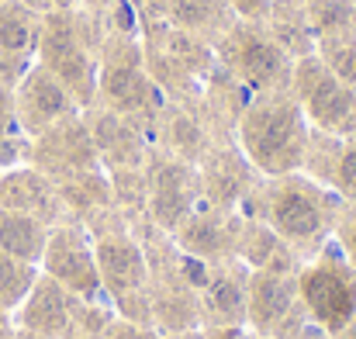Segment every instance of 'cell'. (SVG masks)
<instances>
[{"instance_id": "obj_1", "label": "cell", "mask_w": 356, "mask_h": 339, "mask_svg": "<svg viewBox=\"0 0 356 339\" xmlns=\"http://www.w3.org/2000/svg\"><path fill=\"white\" fill-rule=\"evenodd\" d=\"M238 152L263 177H287L305 166L312 125L291 90L256 94L238 111Z\"/></svg>"}, {"instance_id": "obj_2", "label": "cell", "mask_w": 356, "mask_h": 339, "mask_svg": "<svg viewBox=\"0 0 356 339\" xmlns=\"http://www.w3.org/2000/svg\"><path fill=\"white\" fill-rule=\"evenodd\" d=\"M256 219L266 222L298 253V249L325 246L329 232L336 228L339 208L322 184L287 173V177H266V187L259 191Z\"/></svg>"}, {"instance_id": "obj_3", "label": "cell", "mask_w": 356, "mask_h": 339, "mask_svg": "<svg viewBox=\"0 0 356 339\" xmlns=\"http://www.w3.org/2000/svg\"><path fill=\"white\" fill-rule=\"evenodd\" d=\"M298 298L305 315L332 336H343L356 322V270L339 246H322V253L298 267Z\"/></svg>"}, {"instance_id": "obj_4", "label": "cell", "mask_w": 356, "mask_h": 339, "mask_svg": "<svg viewBox=\"0 0 356 339\" xmlns=\"http://www.w3.org/2000/svg\"><path fill=\"white\" fill-rule=\"evenodd\" d=\"M291 94L298 97L312 132L350 139L356 135V90L346 87L315 52L301 56L291 70Z\"/></svg>"}, {"instance_id": "obj_5", "label": "cell", "mask_w": 356, "mask_h": 339, "mask_svg": "<svg viewBox=\"0 0 356 339\" xmlns=\"http://www.w3.org/2000/svg\"><path fill=\"white\" fill-rule=\"evenodd\" d=\"M308 322L298 298V274L249 270L245 281V329L266 339H294Z\"/></svg>"}, {"instance_id": "obj_6", "label": "cell", "mask_w": 356, "mask_h": 339, "mask_svg": "<svg viewBox=\"0 0 356 339\" xmlns=\"http://www.w3.org/2000/svg\"><path fill=\"white\" fill-rule=\"evenodd\" d=\"M38 267H42L45 277L63 284L83 305H108L104 287H101V274H97L94 239L83 228H73V226L52 228L49 239H45V253H42Z\"/></svg>"}, {"instance_id": "obj_7", "label": "cell", "mask_w": 356, "mask_h": 339, "mask_svg": "<svg viewBox=\"0 0 356 339\" xmlns=\"http://www.w3.org/2000/svg\"><path fill=\"white\" fill-rule=\"evenodd\" d=\"M225 59H229L232 73L256 94L291 87V70H294L291 56L270 35H263L256 28H238L225 45Z\"/></svg>"}, {"instance_id": "obj_8", "label": "cell", "mask_w": 356, "mask_h": 339, "mask_svg": "<svg viewBox=\"0 0 356 339\" xmlns=\"http://www.w3.org/2000/svg\"><path fill=\"white\" fill-rule=\"evenodd\" d=\"M83 301L73 298L63 284H56L52 277L38 274V281L31 284V291L24 294V301L14 308V322L21 333L38 339H66L76 329Z\"/></svg>"}, {"instance_id": "obj_9", "label": "cell", "mask_w": 356, "mask_h": 339, "mask_svg": "<svg viewBox=\"0 0 356 339\" xmlns=\"http://www.w3.org/2000/svg\"><path fill=\"white\" fill-rule=\"evenodd\" d=\"M201 198V177L184 159H163L152 177L145 180V201L152 222L166 232H177L180 222L197 208Z\"/></svg>"}, {"instance_id": "obj_10", "label": "cell", "mask_w": 356, "mask_h": 339, "mask_svg": "<svg viewBox=\"0 0 356 339\" xmlns=\"http://www.w3.org/2000/svg\"><path fill=\"white\" fill-rule=\"evenodd\" d=\"M245 281H249V267L238 270L232 267V260L208 263L204 281L197 287L204 326H245Z\"/></svg>"}, {"instance_id": "obj_11", "label": "cell", "mask_w": 356, "mask_h": 339, "mask_svg": "<svg viewBox=\"0 0 356 339\" xmlns=\"http://www.w3.org/2000/svg\"><path fill=\"white\" fill-rule=\"evenodd\" d=\"M177 246L184 249V256L201 260V263H222V260H236V242L238 228L229 226L225 212L218 208H194L180 228L173 232Z\"/></svg>"}, {"instance_id": "obj_12", "label": "cell", "mask_w": 356, "mask_h": 339, "mask_svg": "<svg viewBox=\"0 0 356 339\" xmlns=\"http://www.w3.org/2000/svg\"><path fill=\"white\" fill-rule=\"evenodd\" d=\"M97 90L111 104V111L121 114V118H131V114H142V111H152L156 108V87L131 63L104 66V73H97Z\"/></svg>"}, {"instance_id": "obj_13", "label": "cell", "mask_w": 356, "mask_h": 339, "mask_svg": "<svg viewBox=\"0 0 356 339\" xmlns=\"http://www.w3.org/2000/svg\"><path fill=\"white\" fill-rule=\"evenodd\" d=\"M21 111L28 118V125L45 128V125H52L73 111V97L49 70H42V73L28 77V84L21 90Z\"/></svg>"}, {"instance_id": "obj_14", "label": "cell", "mask_w": 356, "mask_h": 339, "mask_svg": "<svg viewBox=\"0 0 356 339\" xmlns=\"http://www.w3.org/2000/svg\"><path fill=\"white\" fill-rule=\"evenodd\" d=\"M45 239H49V226L42 219L0 208V253L38 267L42 253H45Z\"/></svg>"}, {"instance_id": "obj_15", "label": "cell", "mask_w": 356, "mask_h": 339, "mask_svg": "<svg viewBox=\"0 0 356 339\" xmlns=\"http://www.w3.org/2000/svg\"><path fill=\"white\" fill-rule=\"evenodd\" d=\"M90 139H94V149L101 159H111L115 166H131L142 159V149H138V135L131 128V118H121V114L108 111L97 118V125L90 128Z\"/></svg>"}, {"instance_id": "obj_16", "label": "cell", "mask_w": 356, "mask_h": 339, "mask_svg": "<svg viewBox=\"0 0 356 339\" xmlns=\"http://www.w3.org/2000/svg\"><path fill=\"white\" fill-rule=\"evenodd\" d=\"M0 208L3 212H24V215H35V219H49V208H52V187L45 177L24 170V173H10L3 184H0Z\"/></svg>"}, {"instance_id": "obj_17", "label": "cell", "mask_w": 356, "mask_h": 339, "mask_svg": "<svg viewBox=\"0 0 356 339\" xmlns=\"http://www.w3.org/2000/svg\"><path fill=\"white\" fill-rule=\"evenodd\" d=\"M346 87L356 90V31H329L318 35V52H315Z\"/></svg>"}, {"instance_id": "obj_18", "label": "cell", "mask_w": 356, "mask_h": 339, "mask_svg": "<svg viewBox=\"0 0 356 339\" xmlns=\"http://www.w3.org/2000/svg\"><path fill=\"white\" fill-rule=\"evenodd\" d=\"M35 281H38V267L0 253V312H14Z\"/></svg>"}, {"instance_id": "obj_19", "label": "cell", "mask_w": 356, "mask_h": 339, "mask_svg": "<svg viewBox=\"0 0 356 339\" xmlns=\"http://www.w3.org/2000/svg\"><path fill=\"white\" fill-rule=\"evenodd\" d=\"M332 187L356 205V135H350L339 149V159H336V170H332Z\"/></svg>"}, {"instance_id": "obj_20", "label": "cell", "mask_w": 356, "mask_h": 339, "mask_svg": "<svg viewBox=\"0 0 356 339\" xmlns=\"http://www.w3.org/2000/svg\"><path fill=\"white\" fill-rule=\"evenodd\" d=\"M101 339H163V333L152 326H138V322H128L121 315H111L101 329Z\"/></svg>"}, {"instance_id": "obj_21", "label": "cell", "mask_w": 356, "mask_h": 339, "mask_svg": "<svg viewBox=\"0 0 356 339\" xmlns=\"http://www.w3.org/2000/svg\"><path fill=\"white\" fill-rule=\"evenodd\" d=\"M173 17L180 24H187V28H197V24H204L211 17V0H177Z\"/></svg>"}, {"instance_id": "obj_22", "label": "cell", "mask_w": 356, "mask_h": 339, "mask_svg": "<svg viewBox=\"0 0 356 339\" xmlns=\"http://www.w3.org/2000/svg\"><path fill=\"white\" fill-rule=\"evenodd\" d=\"M336 242H339L343 256L353 263V270H356V212L336 219Z\"/></svg>"}, {"instance_id": "obj_23", "label": "cell", "mask_w": 356, "mask_h": 339, "mask_svg": "<svg viewBox=\"0 0 356 339\" xmlns=\"http://www.w3.org/2000/svg\"><path fill=\"white\" fill-rule=\"evenodd\" d=\"M0 49H7V52L28 49V28L21 21H14V17L0 21Z\"/></svg>"}, {"instance_id": "obj_24", "label": "cell", "mask_w": 356, "mask_h": 339, "mask_svg": "<svg viewBox=\"0 0 356 339\" xmlns=\"http://www.w3.org/2000/svg\"><path fill=\"white\" fill-rule=\"evenodd\" d=\"M294 339H336V336H332V333H325L322 326H315V322L308 319V322H305V326L294 333Z\"/></svg>"}, {"instance_id": "obj_25", "label": "cell", "mask_w": 356, "mask_h": 339, "mask_svg": "<svg viewBox=\"0 0 356 339\" xmlns=\"http://www.w3.org/2000/svg\"><path fill=\"white\" fill-rule=\"evenodd\" d=\"M7 128H10V101H7V94L0 90V139L7 135Z\"/></svg>"}, {"instance_id": "obj_26", "label": "cell", "mask_w": 356, "mask_h": 339, "mask_svg": "<svg viewBox=\"0 0 356 339\" xmlns=\"http://www.w3.org/2000/svg\"><path fill=\"white\" fill-rule=\"evenodd\" d=\"M163 339H204L201 329H191V333H173V336H163Z\"/></svg>"}, {"instance_id": "obj_27", "label": "cell", "mask_w": 356, "mask_h": 339, "mask_svg": "<svg viewBox=\"0 0 356 339\" xmlns=\"http://www.w3.org/2000/svg\"><path fill=\"white\" fill-rule=\"evenodd\" d=\"M66 339H101V336H94V333H87V329H73Z\"/></svg>"}, {"instance_id": "obj_28", "label": "cell", "mask_w": 356, "mask_h": 339, "mask_svg": "<svg viewBox=\"0 0 356 339\" xmlns=\"http://www.w3.org/2000/svg\"><path fill=\"white\" fill-rule=\"evenodd\" d=\"M336 339H356V322L350 326V329H346V333H343V336H336Z\"/></svg>"}, {"instance_id": "obj_29", "label": "cell", "mask_w": 356, "mask_h": 339, "mask_svg": "<svg viewBox=\"0 0 356 339\" xmlns=\"http://www.w3.org/2000/svg\"><path fill=\"white\" fill-rule=\"evenodd\" d=\"M14 339H38V336H28V333H21V329H17V336Z\"/></svg>"}, {"instance_id": "obj_30", "label": "cell", "mask_w": 356, "mask_h": 339, "mask_svg": "<svg viewBox=\"0 0 356 339\" xmlns=\"http://www.w3.org/2000/svg\"><path fill=\"white\" fill-rule=\"evenodd\" d=\"M245 339H266V336H256V333H249V336H245Z\"/></svg>"}]
</instances>
